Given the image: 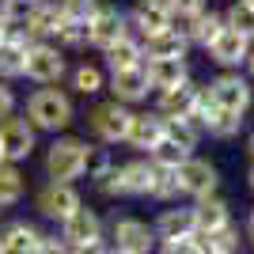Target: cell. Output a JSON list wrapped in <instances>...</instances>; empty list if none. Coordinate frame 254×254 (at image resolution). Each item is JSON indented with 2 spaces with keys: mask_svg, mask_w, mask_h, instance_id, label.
<instances>
[{
  "mask_svg": "<svg viewBox=\"0 0 254 254\" xmlns=\"http://www.w3.org/2000/svg\"><path fill=\"white\" fill-rule=\"evenodd\" d=\"M228 27H232V31H239L243 38H254V8L247 4V0L232 4V11H228Z\"/></svg>",
  "mask_w": 254,
  "mask_h": 254,
  "instance_id": "31",
  "label": "cell"
},
{
  "mask_svg": "<svg viewBox=\"0 0 254 254\" xmlns=\"http://www.w3.org/2000/svg\"><path fill=\"white\" fill-rule=\"evenodd\" d=\"M61 72H64L61 53L46 42H31V50H27V72L23 76H31L34 84H53V80H61Z\"/></svg>",
  "mask_w": 254,
  "mask_h": 254,
  "instance_id": "8",
  "label": "cell"
},
{
  "mask_svg": "<svg viewBox=\"0 0 254 254\" xmlns=\"http://www.w3.org/2000/svg\"><path fill=\"white\" fill-rule=\"evenodd\" d=\"M144 4H152V8H163V11H171V0H144Z\"/></svg>",
  "mask_w": 254,
  "mask_h": 254,
  "instance_id": "43",
  "label": "cell"
},
{
  "mask_svg": "<svg viewBox=\"0 0 254 254\" xmlns=\"http://www.w3.org/2000/svg\"><path fill=\"white\" fill-rule=\"evenodd\" d=\"M152 159H156V167H179L182 159H190V152H182L179 144H171V140L163 137L156 148H152Z\"/></svg>",
  "mask_w": 254,
  "mask_h": 254,
  "instance_id": "32",
  "label": "cell"
},
{
  "mask_svg": "<svg viewBox=\"0 0 254 254\" xmlns=\"http://www.w3.org/2000/svg\"><path fill=\"white\" fill-rule=\"evenodd\" d=\"M23 175L15 171V163H0V209L23 201Z\"/></svg>",
  "mask_w": 254,
  "mask_h": 254,
  "instance_id": "24",
  "label": "cell"
},
{
  "mask_svg": "<svg viewBox=\"0 0 254 254\" xmlns=\"http://www.w3.org/2000/svg\"><path fill=\"white\" fill-rule=\"evenodd\" d=\"M190 118H201L205 126H209L212 137H232V133H239V126H243V114H232V110L212 106L209 95H197V106H193Z\"/></svg>",
  "mask_w": 254,
  "mask_h": 254,
  "instance_id": "11",
  "label": "cell"
},
{
  "mask_svg": "<svg viewBox=\"0 0 254 254\" xmlns=\"http://www.w3.org/2000/svg\"><path fill=\"white\" fill-rule=\"evenodd\" d=\"M126 140L133 144V148H144L152 152L163 140V118H148V114H133V122H129V133Z\"/></svg>",
  "mask_w": 254,
  "mask_h": 254,
  "instance_id": "18",
  "label": "cell"
},
{
  "mask_svg": "<svg viewBox=\"0 0 254 254\" xmlns=\"http://www.w3.org/2000/svg\"><path fill=\"white\" fill-rule=\"evenodd\" d=\"M95 186L103 193H110V197H114V193H122V175H118V167H103L95 175Z\"/></svg>",
  "mask_w": 254,
  "mask_h": 254,
  "instance_id": "36",
  "label": "cell"
},
{
  "mask_svg": "<svg viewBox=\"0 0 254 254\" xmlns=\"http://www.w3.org/2000/svg\"><path fill=\"white\" fill-rule=\"evenodd\" d=\"M197 87L193 84H179V87H171V91H163V99H159V114H167V118H190L193 114V106H197Z\"/></svg>",
  "mask_w": 254,
  "mask_h": 254,
  "instance_id": "20",
  "label": "cell"
},
{
  "mask_svg": "<svg viewBox=\"0 0 254 254\" xmlns=\"http://www.w3.org/2000/svg\"><path fill=\"white\" fill-rule=\"evenodd\" d=\"M114 95L126 99V103H137V99L148 95V76H144V64H133V68H122V72H114Z\"/></svg>",
  "mask_w": 254,
  "mask_h": 254,
  "instance_id": "19",
  "label": "cell"
},
{
  "mask_svg": "<svg viewBox=\"0 0 254 254\" xmlns=\"http://www.w3.org/2000/svg\"><path fill=\"white\" fill-rule=\"evenodd\" d=\"M11 4H15V0H0V23L11 19Z\"/></svg>",
  "mask_w": 254,
  "mask_h": 254,
  "instance_id": "42",
  "label": "cell"
},
{
  "mask_svg": "<svg viewBox=\"0 0 254 254\" xmlns=\"http://www.w3.org/2000/svg\"><path fill=\"white\" fill-rule=\"evenodd\" d=\"M99 87H103V72H99V68H91V64H80V68H76V91L95 95Z\"/></svg>",
  "mask_w": 254,
  "mask_h": 254,
  "instance_id": "34",
  "label": "cell"
},
{
  "mask_svg": "<svg viewBox=\"0 0 254 254\" xmlns=\"http://www.w3.org/2000/svg\"><path fill=\"white\" fill-rule=\"evenodd\" d=\"M163 254H205V247L197 243V235H190V239H171V243H163Z\"/></svg>",
  "mask_w": 254,
  "mask_h": 254,
  "instance_id": "37",
  "label": "cell"
},
{
  "mask_svg": "<svg viewBox=\"0 0 254 254\" xmlns=\"http://www.w3.org/2000/svg\"><path fill=\"white\" fill-rule=\"evenodd\" d=\"M197 243L205 247V254H235L239 235H235V228L228 224V228H220V232H212V235H197Z\"/></svg>",
  "mask_w": 254,
  "mask_h": 254,
  "instance_id": "29",
  "label": "cell"
},
{
  "mask_svg": "<svg viewBox=\"0 0 254 254\" xmlns=\"http://www.w3.org/2000/svg\"><path fill=\"white\" fill-rule=\"evenodd\" d=\"M72 254H110V251H106V247H103V239H99V243H87V247H76V251Z\"/></svg>",
  "mask_w": 254,
  "mask_h": 254,
  "instance_id": "41",
  "label": "cell"
},
{
  "mask_svg": "<svg viewBox=\"0 0 254 254\" xmlns=\"http://www.w3.org/2000/svg\"><path fill=\"white\" fill-rule=\"evenodd\" d=\"M251 190H254V167H251Z\"/></svg>",
  "mask_w": 254,
  "mask_h": 254,
  "instance_id": "47",
  "label": "cell"
},
{
  "mask_svg": "<svg viewBox=\"0 0 254 254\" xmlns=\"http://www.w3.org/2000/svg\"><path fill=\"white\" fill-rule=\"evenodd\" d=\"M156 239L159 243H171V239H190V235H197L193 232V216H190V209H167L163 216L156 220Z\"/></svg>",
  "mask_w": 254,
  "mask_h": 254,
  "instance_id": "17",
  "label": "cell"
},
{
  "mask_svg": "<svg viewBox=\"0 0 254 254\" xmlns=\"http://www.w3.org/2000/svg\"><path fill=\"white\" fill-rule=\"evenodd\" d=\"M34 254H72V251H68V243L57 239V235H42V243H38Z\"/></svg>",
  "mask_w": 254,
  "mask_h": 254,
  "instance_id": "38",
  "label": "cell"
},
{
  "mask_svg": "<svg viewBox=\"0 0 254 254\" xmlns=\"http://www.w3.org/2000/svg\"><path fill=\"white\" fill-rule=\"evenodd\" d=\"M251 38H243L239 31H232V27H224L216 38L209 42V50H212V61H220V64H239V61H247V53H251Z\"/></svg>",
  "mask_w": 254,
  "mask_h": 254,
  "instance_id": "15",
  "label": "cell"
},
{
  "mask_svg": "<svg viewBox=\"0 0 254 254\" xmlns=\"http://www.w3.org/2000/svg\"><path fill=\"white\" fill-rule=\"evenodd\" d=\"M152 197H159V201H167V197H179V175H175V167H156L152 163Z\"/></svg>",
  "mask_w": 254,
  "mask_h": 254,
  "instance_id": "27",
  "label": "cell"
},
{
  "mask_svg": "<svg viewBox=\"0 0 254 254\" xmlns=\"http://www.w3.org/2000/svg\"><path fill=\"white\" fill-rule=\"evenodd\" d=\"M38 243H42V232L27 220H11V224H4V232H0L4 254H34Z\"/></svg>",
  "mask_w": 254,
  "mask_h": 254,
  "instance_id": "13",
  "label": "cell"
},
{
  "mask_svg": "<svg viewBox=\"0 0 254 254\" xmlns=\"http://www.w3.org/2000/svg\"><path fill=\"white\" fill-rule=\"evenodd\" d=\"M144 76H148V84H152V87H163V91H171V87L186 84V64H182V61H148Z\"/></svg>",
  "mask_w": 254,
  "mask_h": 254,
  "instance_id": "21",
  "label": "cell"
},
{
  "mask_svg": "<svg viewBox=\"0 0 254 254\" xmlns=\"http://www.w3.org/2000/svg\"><path fill=\"white\" fill-rule=\"evenodd\" d=\"M247 4H251V8H254V0H247Z\"/></svg>",
  "mask_w": 254,
  "mask_h": 254,
  "instance_id": "50",
  "label": "cell"
},
{
  "mask_svg": "<svg viewBox=\"0 0 254 254\" xmlns=\"http://www.w3.org/2000/svg\"><path fill=\"white\" fill-rule=\"evenodd\" d=\"M247 61H251V72H254V50H251V53H247Z\"/></svg>",
  "mask_w": 254,
  "mask_h": 254,
  "instance_id": "45",
  "label": "cell"
},
{
  "mask_svg": "<svg viewBox=\"0 0 254 254\" xmlns=\"http://www.w3.org/2000/svg\"><path fill=\"white\" fill-rule=\"evenodd\" d=\"M34 209L50 216V220H68L76 209H80V193L72 190V182H46L38 197H34Z\"/></svg>",
  "mask_w": 254,
  "mask_h": 254,
  "instance_id": "3",
  "label": "cell"
},
{
  "mask_svg": "<svg viewBox=\"0 0 254 254\" xmlns=\"http://www.w3.org/2000/svg\"><path fill=\"white\" fill-rule=\"evenodd\" d=\"M110 254H118V251H110Z\"/></svg>",
  "mask_w": 254,
  "mask_h": 254,
  "instance_id": "53",
  "label": "cell"
},
{
  "mask_svg": "<svg viewBox=\"0 0 254 254\" xmlns=\"http://www.w3.org/2000/svg\"><path fill=\"white\" fill-rule=\"evenodd\" d=\"M57 38H61L64 46H80V42H87V23L61 19V27H57Z\"/></svg>",
  "mask_w": 254,
  "mask_h": 254,
  "instance_id": "35",
  "label": "cell"
},
{
  "mask_svg": "<svg viewBox=\"0 0 254 254\" xmlns=\"http://www.w3.org/2000/svg\"><path fill=\"white\" fill-rule=\"evenodd\" d=\"M114 251L118 254H152V247H156V232H152L148 224L133 220V216H126V220H114Z\"/></svg>",
  "mask_w": 254,
  "mask_h": 254,
  "instance_id": "6",
  "label": "cell"
},
{
  "mask_svg": "<svg viewBox=\"0 0 254 254\" xmlns=\"http://www.w3.org/2000/svg\"><path fill=\"white\" fill-rule=\"evenodd\" d=\"M27 4H34V0H27Z\"/></svg>",
  "mask_w": 254,
  "mask_h": 254,
  "instance_id": "51",
  "label": "cell"
},
{
  "mask_svg": "<svg viewBox=\"0 0 254 254\" xmlns=\"http://www.w3.org/2000/svg\"><path fill=\"white\" fill-rule=\"evenodd\" d=\"M106 61H110V68H114V72L133 68V64H140V46L129 42V38H122V42H114L110 50H106Z\"/></svg>",
  "mask_w": 254,
  "mask_h": 254,
  "instance_id": "28",
  "label": "cell"
},
{
  "mask_svg": "<svg viewBox=\"0 0 254 254\" xmlns=\"http://www.w3.org/2000/svg\"><path fill=\"white\" fill-rule=\"evenodd\" d=\"M4 27H8V23H0V42H4Z\"/></svg>",
  "mask_w": 254,
  "mask_h": 254,
  "instance_id": "46",
  "label": "cell"
},
{
  "mask_svg": "<svg viewBox=\"0 0 254 254\" xmlns=\"http://www.w3.org/2000/svg\"><path fill=\"white\" fill-rule=\"evenodd\" d=\"M11 106H15V95H11V87H4L0 84V122L11 114Z\"/></svg>",
  "mask_w": 254,
  "mask_h": 254,
  "instance_id": "40",
  "label": "cell"
},
{
  "mask_svg": "<svg viewBox=\"0 0 254 254\" xmlns=\"http://www.w3.org/2000/svg\"><path fill=\"white\" fill-rule=\"evenodd\" d=\"M171 11H179V15H197V11H205V0H171Z\"/></svg>",
  "mask_w": 254,
  "mask_h": 254,
  "instance_id": "39",
  "label": "cell"
},
{
  "mask_svg": "<svg viewBox=\"0 0 254 254\" xmlns=\"http://www.w3.org/2000/svg\"><path fill=\"white\" fill-rule=\"evenodd\" d=\"M193 216V232L197 235H212V232H220V228H228V205L220 201V197H201V201L190 209Z\"/></svg>",
  "mask_w": 254,
  "mask_h": 254,
  "instance_id": "14",
  "label": "cell"
},
{
  "mask_svg": "<svg viewBox=\"0 0 254 254\" xmlns=\"http://www.w3.org/2000/svg\"><path fill=\"white\" fill-rule=\"evenodd\" d=\"M148 57L152 61H182L186 57V38L179 31H163L148 38Z\"/></svg>",
  "mask_w": 254,
  "mask_h": 254,
  "instance_id": "22",
  "label": "cell"
},
{
  "mask_svg": "<svg viewBox=\"0 0 254 254\" xmlns=\"http://www.w3.org/2000/svg\"><path fill=\"white\" fill-rule=\"evenodd\" d=\"M61 19H72V23H87L91 15H95V0H61Z\"/></svg>",
  "mask_w": 254,
  "mask_h": 254,
  "instance_id": "33",
  "label": "cell"
},
{
  "mask_svg": "<svg viewBox=\"0 0 254 254\" xmlns=\"http://www.w3.org/2000/svg\"><path fill=\"white\" fill-rule=\"evenodd\" d=\"M0 163H4V152H0Z\"/></svg>",
  "mask_w": 254,
  "mask_h": 254,
  "instance_id": "49",
  "label": "cell"
},
{
  "mask_svg": "<svg viewBox=\"0 0 254 254\" xmlns=\"http://www.w3.org/2000/svg\"><path fill=\"white\" fill-rule=\"evenodd\" d=\"M0 152H4V163H19L34 152V126L27 118H4L0 122Z\"/></svg>",
  "mask_w": 254,
  "mask_h": 254,
  "instance_id": "4",
  "label": "cell"
},
{
  "mask_svg": "<svg viewBox=\"0 0 254 254\" xmlns=\"http://www.w3.org/2000/svg\"><path fill=\"white\" fill-rule=\"evenodd\" d=\"M247 235H251V243H254V212H251V220H247Z\"/></svg>",
  "mask_w": 254,
  "mask_h": 254,
  "instance_id": "44",
  "label": "cell"
},
{
  "mask_svg": "<svg viewBox=\"0 0 254 254\" xmlns=\"http://www.w3.org/2000/svg\"><path fill=\"white\" fill-rule=\"evenodd\" d=\"M87 159H91V148L80 144V140H57L50 152H46V171H50V182H72L87 171Z\"/></svg>",
  "mask_w": 254,
  "mask_h": 254,
  "instance_id": "2",
  "label": "cell"
},
{
  "mask_svg": "<svg viewBox=\"0 0 254 254\" xmlns=\"http://www.w3.org/2000/svg\"><path fill=\"white\" fill-rule=\"evenodd\" d=\"M122 38H126V23H122V15H118V11L103 8V11H95V15L87 19V42H95V46H103V50H110V46L122 42Z\"/></svg>",
  "mask_w": 254,
  "mask_h": 254,
  "instance_id": "12",
  "label": "cell"
},
{
  "mask_svg": "<svg viewBox=\"0 0 254 254\" xmlns=\"http://www.w3.org/2000/svg\"><path fill=\"white\" fill-rule=\"evenodd\" d=\"M61 239L68 243V251L87 247V243H99V239H103V220H99L91 209H84V205H80L68 220H61Z\"/></svg>",
  "mask_w": 254,
  "mask_h": 254,
  "instance_id": "7",
  "label": "cell"
},
{
  "mask_svg": "<svg viewBox=\"0 0 254 254\" xmlns=\"http://www.w3.org/2000/svg\"><path fill=\"white\" fill-rule=\"evenodd\" d=\"M175 175H179V190L182 193H193L197 201L201 197H212V190H216V167L212 163H205V159H182L179 167H175Z\"/></svg>",
  "mask_w": 254,
  "mask_h": 254,
  "instance_id": "5",
  "label": "cell"
},
{
  "mask_svg": "<svg viewBox=\"0 0 254 254\" xmlns=\"http://www.w3.org/2000/svg\"><path fill=\"white\" fill-rule=\"evenodd\" d=\"M220 31H224V23L216 19L212 11H197V15L190 19V38H193V42H201V46H209Z\"/></svg>",
  "mask_w": 254,
  "mask_h": 254,
  "instance_id": "30",
  "label": "cell"
},
{
  "mask_svg": "<svg viewBox=\"0 0 254 254\" xmlns=\"http://www.w3.org/2000/svg\"><path fill=\"white\" fill-rule=\"evenodd\" d=\"M209 103L220 106V110H232V114H243L251 106V87H247L243 76H220L209 87Z\"/></svg>",
  "mask_w": 254,
  "mask_h": 254,
  "instance_id": "9",
  "label": "cell"
},
{
  "mask_svg": "<svg viewBox=\"0 0 254 254\" xmlns=\"http://www.w3.org/2000/svg\"><path fill=\"white\" fill-rule=\"evenodd\" d=\"M27 122H31L34 129L57 133V129H64L72 122V103H68V95H61L57 87H42V91H34V95L27 99Z\"/></svg>",
  "mask_w": 254,
  "mask_h": 254,
  "instance_id": "1",
  "label": "cell"
},
{
  "mask_svg": "<svg viewBox=\"0 0 254 254\" xmlns=\"http://www.w3.org/2000/svg\"><path fill=\"white\" fill-rule=\"evenodd\" d=\"M122 175V193H148L152 190V163L144 159H133L126 167H118Z\"/></svg>",
  "mask_w": 254,
  "mask_h": 254,
  "instance_id": "23",
  "label": "cell"
},
{
  "mask_svg": "<svg viewBox=\"0 0 254 254\" xmlns=\"http://www.w3.org/2000/svg\"><path fill=\"white\" fill-rule=\"evenodd\" d=\"M129 122H133V114H129V110H122V106H118V99L91 110V129H95L103 140H126Z\"/></svg>",
  "mask_w": 254,
  "mask_h": 254,
  "instance_id": "10",
  "label": "cell"
},
{
  "mask_svg": "<svg viewBox=\"0 0 254 254\" xmlns=\"http://www.w3.org/2000/svg\"><path fill=\"white\" fill-rule=\"evenodd\" d=\"M57 27H61V11L53 8V4H31L27 19H23V31H27V38H34V42L57 34Z\"/></svg>",
  "mask_w": 254,
  "mask_h": 254,
  "instance_id": "16",
  "label": "cell"
},
{
  "mask_svg": "<svg viewBox=\"0 0 254 254\" xmlns=\"http://www.w3.org/2000/svg\"><path fill=\"white\" fill-rule=\"evenodd\" d=\"M0 254H4V247H0Z\"/></svg>",
  "mask_w": 254,
  "mask_h": 254,
  "instance_id": "52",
  "label": "cell"
},
{
  "mask_svg": "<svg viewBox=\"0 0 254 254\" xmlns=\"http://www.w3.org/2000/svg\"><path fill=\"white\" fill-rule=\"evenodd\" d=\"M137 27L148 34V38H156V34L171 31V11L152 8V4H140V8H137Z\"/></svg>",
  "mask_w": 254,
  "mask_h": 254,
  "instance_id": "26",
  "label": "cell"
},
{
  "mask_svg": "<svg viewBox=\"0 0 254 254\" xmlns=\"http://www.w3.org/2000/svg\"><path fill=\"white\" fill-rule=\"evenodd\" d=\"M163 137H167L171 144H179L182 152H190L193 144H197V129L190 126V118H167V122H163Z\"/></svg>",
  "mask_w": 254,
  "mask_h": 254,
  "instance_id": "25",
  "label": "cell"
},
{
  "mask_svg": "<svg viewBox=\"0 0 254 254\" xmlns=\"http://www.w3.org/2000/svg\"><path fill=\"white\" fill-rule=\"evenodd\" d=\"M251 156H254V137H251Z\"/></svg>",
  "mask_w": 254,
  "mask_h": 254,
  "instance_id": "48",
  "label": "cell"
}]
</instances>
